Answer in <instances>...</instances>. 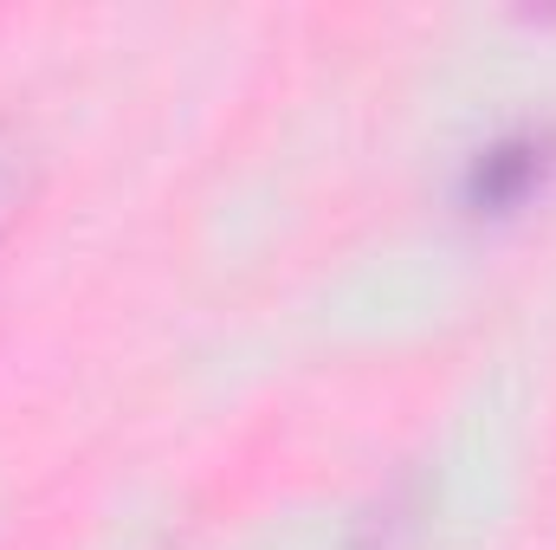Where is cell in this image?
I'll list each match as a JSON object with an SVG mask.
<instances>
[{
	"label": "cell",
	"instance_id": "7a4b0ae2",
	"mask_svg": "<svg viewBox=\"0 0 556 550\" xmlns=\"http://www.w3.org/2000/svg\"><path fill=\"white\" fill-rule=\"evenodd\" d=\"M33 195H39V142L0 117V234L26 214Z\"/></svg>",
	"mask_w": 556,
	"mask_h": 550
},
{
	"label": "cell",
	"instance_id": "6da1fadb",
	"mask_svg": "<svg viewBox=\"0 0 556 550\" xmlns=\"http://www.w3.org/2000/svg\"><path fill=\"white\" fill-rule=\"evenodd\" d=\"M544 168H551V142L544 137H505V142H492V149L472 162L466 195H472V208L505 214V208H518V201L544 182Z\"/></svg>",
	"mask_w": 556,
	"mask_h": 550
}]
</instances>
